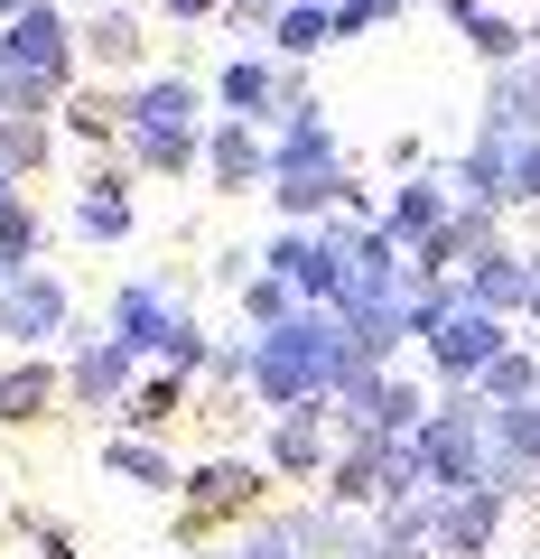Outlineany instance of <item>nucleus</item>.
<instances>
[{
	"instance_id": "obj_1",
	"label": "nucleus",
	"mask_w": 540,
	"mask_h": 559,
	"mask_svg": "<svg viewBox=\"0 0 540 559\" xmlns=\"http://www.w3.org/2000/svg\"><path fill=\"white\" fill-rule=\"evenodd\" d=\"M345 373H355V355H345V318H336V308H299L289 326L252 336V401H261V419L336 401Z\"/></svg>"
},
{
	"instance_id": "obj_2",
	"label": "nucleus",
	"mask_w": 540,
	"mask_h": 559,
	"mask_svg": "<svg viewBox=\"0 0 540 559\" xmlns=\"http://www.w3.org/2000/svg\"><path fill=\"white\" fill-rule=\"evenodd\" d=\"M271 503H280V476L261 466V448H205V457H187L168 540H178V550H205L215 532H242V522H261Z\"/></svg>"
},
{
	"instance_id": "obj_3",
	"label": "nucleus",
	"mask_w": 540,
	"mask_h": 559,
	"mask_svg": "<svg viewBox=\"0 0 540 559\" xmlns=\"http://www.w3.org/2000/svg\"><path fill=\"white\" fill-rule=\"evenodd\" d=\"M187 308H196V280H187L178 261H141V271H121V280H112V299H103V336H112L121 355L159 364L168 326H178Z\"/></svg>"
},
{
	"instance_id": "obj_4",
	"label": "nucleus",
	"mask_w": 540,
	"mask_h": 559,
	"mask_svg": "<svg viewBox=\"0 0 540 559\" xmlns=\"http://www.w3.org/2000/svg\"><path fill=\"white\" fill-rule=\"evenodd\" d=\"M410 448H420L429 495H466V485H484V466H494V411H484L476 392H439Z\"/></svg>"
},
{
	"instance_id": "obj_5",
	"label": "nucleus",
	"mask_w": 540,
	"mask_h": 559,
	"mask_svg": "<svg viewBox=\"0 0 540 559\" xmlns=\"http://www.w3.org/2000/svg\"><path fill=\"white\" fill-rule=\"evenodd\" d=\"M0 66L10 75H47L57 94H75L84 75V10L75 0H28L20 20H0Z\"/></svg>"
},
{
	"instance_id": "obj_6",
	"label": "nucleus",
	"mask_w": 540,
	"mask_h": 559,
	"mask_svg": "<svg viewBox=\"0 0 540 559\" xmlns=\"http://www.w3.org/2000/svg\"><path fill=\"white\" fill-rule=\"evenodd\" d=\"M205 94H215L224 121H271L289 112V103H317V84H308V66H280L271 47H224L215 66H205Z\"/></svg>"
},
{
	"instance_id": "obj_7",
	"label": "nucleus",
	"mask_w": 540,
	"mask_h": 559,
	"mask_svg": "<svg viewBox=\"0 0 540 559\" xmlns=\"http://www.w3.org/2000/svg\"><path fill=\"white\" fill-rule=\"evenodd\" d=\"M65 411L94 419V429H121V401H131V382H141V355H121L112 336H103V318H75V336H65Z\"/></svg>"
},
{
	"instance_id": "obj_8",
	"label": "nucleus",
	"mask_w": 540,
	"mask_h": 559,
	"mask_svg": "<svg viewBox=\"0 0 540 559\" xmlns=\"http://www.w3.org/2000/svg\"><path fill=\"white\" fill-rule=\"evenodd\" d=\"M75 280L57 271V261H28L20 280H10V299H0V345L10 355H65V336H75Z\"/></svg>"
},
{
	"instance_id": "obj_9",
	"label": "nucleus",
	"mask_w": 540,
	"mask_h": 559,
	"mask_svg": "<svg viewBox=\"0 0 540 559\" xmlns=\"http://www.w3.org/2000/svg\"><path fill=\"white\" fill-rule=\"evenodd\" d=\"M345 429H336V401H317V411H271L261 419V466L280 485H299V495H317L326 466H336Z\"/></svg>"
},
{
	"instance_id": "obj_10",
	"label": "nucleus",
	"mask_w": 540,
	"mask_h": 559,
	"mask_svg": "<svg viewBox=\"0 0 540 559\" xmlns=\"http://www.w3.org/2000/svg\"><path fill=\"white\" fill-rule=\"evenodd\" d=\"M65 234L94 242V252H121V242H141V178H131V159H94V168L75 178Z\"/></svg>"
},
{
	"instance_id": "obj_11",
	"label": "nucleus",
	"mask_w": 540,
	"mask_h": 559,
	"mask_svg": "<svg viewBox=\"0 0 540 559\" xmlns=\"http://www.w3.org/2000/svg\"><path fill=\"white\" fill-rule=\"evenodd\" d=\"M513 336H521V326H513V318H494V308H457V318H447L439 336L420 345V364H429V382H439V392H476L484 364H494Z\"/></svg>"
},
{
	"instance_id": "obj_12",
	"label": "nucleus",
	"mask_w": 540,
	"mask_h": 559,
	"mask_svg": "<svg viewBox=\"0 0 540 559\" xmlns=\"http://www.w3.org/2000/svg\"><path fill=\"white\" fill-rule=\"evenodd\" d=\"M205 121H215V94L196 66H149L121 84V131H205Z\"/></svg>"
},
{
	"instance_id": "obj_13",
	"label": "nucleus",
	"mask_w": 540,
	"mask_h": 559,
	"mask_svg": "<svg viewBox=\"0 0 540 559\" xmlns=\"http://www.w3.org/2000/svg\"><path fill=\"white\" fill-rule=\"evenodd\" d=\"M503 522H513V503H503L494 485L429 495V550H439V559H494L503 550Z\"/></svg>"
},
{
	"instance_id": "obj_14",
	"label": "nucleus",
	"mask_w": 540,
	"mask_h": 559,
	"mask_svg": "<svg viewBox=\"0 0 540 559\" xmlns=\"http://www.w3.org/2000/svg\"><path fill=\"white\" fill-rule=\"evenodd\" d=\"M149 20L141 10H131V0H94V10H84V75L94 84H131V75H149Z\"/></svg>"
},
{
	"instance_id": "obj_15",
	"label": "nucleus",
	"mask_w": 540,
	"mask_h": 559,
	"mask_svg": "<svg viewBox=\"0 0 540 559\" xmlns=\"http://www.w3.org/2000/svg\"><path fill=\"white\" fill-rule=\"evenodd\" d=\"M205 197H271V131L261 121H205Z\"/></svg>"
},
{
	"instance_id": "obj_16",
	"label": "nucleus",
	"mask_w": 540,
	"mask_h": 559,
	"mask_svg": "<svg viewBox=\"0 0 540 559\" xmlns=\"http://www.w3.org/2000/svg\"><path fill=\"white\" fill-rule=\"evenodd\" d=\"M57 411H65V364L0 345V429H10V439H38Z\"/></svg>"
},
{
	"instance_id": "obj_17",
	"label": "nucleus",
	"mask_w": 540,
	"mask_h": 559,
	"mask_svg": "<svg viewBox=\"0 0 540 559\" xmlns=\"http://www.w3.org/2000/svg\"><path fill=\"white\" fill-rule=\"evenodd\" d=\"M94 466L121 485V495H149V503H178V485H187V457L168 439H141V429H103Z\"/></svg>"
},
{
	"instance_id": "obj_18",
	"label": "nucleus",
	"mask_w": 540,
	"mask_h": 559,
	"mask_svg": "<svg viewBox=\"0 0 540 559\" xmlns=\"http://www.w3.org/2000/svg\"><path fill=\"white\" fill-rule=\"evenodd\" d=\"M447 215H457V187H447V168H420V178H392V187H382V234H392L400 252L439 242Z\"/></svg>"
},
{
	"instance_id": "obj_19",
	"label": "nucleus",
	"mask_w": 540,
	"mask_h": 559,
	"mask_svg": "<svg viewBox=\"0 0 540 559\" xmlns=\"http://www.w3.org/2000/svg\"><path fill=\"white\" fill-rule=\"evenodd\" d=\"M289 522H299L308 559H382L373 513H345V503H326V495H289Z\"/></svg>"
},
{
	"instance_id": "obj_20",
	"label": "nucleus",
	"mask_w": 540,
	"mask_h": 559,
	"mask_svg": "<svg viewBox=\"0 0 540 559\" xmlns=\"http://www.w3.org/2000/svg\"><path fill=\"white\" fill-rule=\"evenodd\" d=\"M476 131H484V140H503V150L540 140V66H494V75H484Z\"/></svg>"
},
{
	"instance_id": "obj_21",
	"label": "nucleus",
	"mask_w": 540,
	"mask_h": 559,
	"mask_svg": "<svg viewBox=\"0 0 540 559\" xmlns=\"http://www.w3.org/2000/svg\"><path fill=\"white\" fill-rule=\"evenodd\" d=\"M466 308H494V318L521 326V289H531V242H494V252L466 261Z\"/></svg>"
},
{
	"instance_id": "obj_22",
	"label": "nucleus",
	"mask_w": 540,
	"mask_h": 559,
	"mask_svg": "<svg viewBox=\"0 0 540 559\" xmlns=\"http://www.w3.org/2000/svg\"><path fill=\"white\" fill-rule=\"evenodd\" d=\"M187 411H196V382L168 373V364H141V382H131V401H121V429H141V439H168Z\"/></svg>"
},
{
	"instance_id": "obj_23",
	"label": "nucleus",
	"mask_w": 540,
	"mask_h": 559,
	"mask_svg": "<svg viewBox=\"0 0 540 559\" xmlns=\"http://www.w3.org/2000/svg\"><path fill=\"white\" fill-rule=\"evenodd\" d=\"M57 131H65V150L112 159L121 150V84H75V94L57 103Z\"/></svg>"
},
{
	"instance_id": "obj_24",
	"label": "nucleus",
	"mask_w": 540,
	"mask_h": 559,
	"mask_svg": "<svg viewBox=\"0 0 540 559\" xmlns=\"http://www.w3.org/2000/svg\"><path fill=\"white\" fill-rule=\"evenodd\" d=\"M447 187H457V205H503V215H513V150L476 131L457 159H447Z\"/></svg>"
},
{
	"instance_id": "obj_25",
	"label": "nucleus",
	"mask_w": 540,
	"mask_h": 559,
	"mask_svg": "<svg viewBox=\"0 0 540 559\" xmlns=\"http://www.w3.org/2000/svg\"><path fill=\"white\" fill-rule=\"evenodd\" d=\"M57 150H65L57 121H38V112H0V178L38 187L47 168H57Z\"/></svg>"
},
{
	"instance_id": "obj_26",
	"label": "nucleus",
	"mask_w": 540,
	"mask_h": 559,
	"mask_svg": "<svg viewBox=\"0 0 540 559\" xmlns=\"http://www.w3.org/2000/svg\"><path fill=\"white\" fill-rule=\"evenodd\" d=\"M261 47H271L280 66H317L326 47H336V0H289L280 20H271V38H261Z\"/></svg>"
},
{
	"instance_id": "obj_27",
	"label": "nucleus",
	"mask_w": 540,
	"mask_h": 559,
	"mask_svg": "<svg viewBox=\"0 0 540 559\" xmlns=\"http://www.w3.org/2000/svg\"><path fill=\"white\" fill-rule=\"evenodd\" d=\"M466 57L494 75V66H521L531 57V10H503V0H484L476 20H466Z\"/></svg>"
},
{
	"instance_id": "obj_28",
	"label": "nucleus",
	"mask_w": 540,
	"mask_h": 559,
	"mask_svg": "<svg viewBox=\"0 0 540 559\" xmlns=\"http://www.w3.org/2000/svg\"><path fill=\"white\" fill-rule=\"evenodd\" d=\"M429 382L420 373H382L373 382V419H363V439H420V419H429Z\"/></svg>"
},
{
	"instance_id": "obj_29",
	"label": "nucleus",
	"mask_w": 540,
	"mask_h": 559,
	"mask_svg": "<svg viewBox=\"0 0 540 559\" xmlns=\"http://www.w3.org/2000/svg\"><path fill=\"white\" fill-rule=\"evenodd\" d=\"M476 401H484V411H503V401H540V336H531V326H521V336L503 345L494 364H484Z\"/></svg>"
},
{
	"instance_id": "obj_30",
	"label": "nucleus",
	"mask_w": 540,
	"mask_h": 559,
	"mask_svg": "<svg viewBox=\"0 0 540 559\" xmlns=\"http://www.w3.org/2000/svg\"><path fill=\"white\" fill-rule=\"evenodd\" d=\"M0 252L20 261V271H28V261H47V252H57V215H47V205L28 197V187H20L10 205H0Z\"/></svg>"
},
{
	"instance_id": "obj_31",
	"label": "nucleus",
	"mask_w": 540,
	"mask_h": 559,
	"mask_svg": "<svg viewBox=\"0 0 540 559\" xmlns=\"http://www.w3.org/2000/svg\"><path fill=\"white\" fill-rule=\"evenodd\" d=\"M233 308H242V326H252V336H271V326H289V318H299V289H289V280L280 271H252V280H242V289H233Z\"/></svg>"
},
{
	"instance_id": "obj_32",
	"label": "nucleus",
	"mask_w": 540,
	"mask_h": 559,
	"mask_svg": "<svg viewBox=\"0 0 540 559\" xmlns=\"http://www.w3.org/2000/svg\"><path fill=\"white\" fill-rule=\"evenodd\" d=\"M10 532H20L28 559H84V532H75L65 513H47V503H20V513H10Z\"/></svg>"
},
{
	"instance_id": "obj_33",
	"label": "nucleus",
	"mask_w": 540,
	"mask_h": 559,
	"mask_svg": "<svg viewBox=\"0 0 540 559\" xmlns=\"http://www.w3.org/2000/svg\"><path fill=\"white\" fill-rule=\"evenodd\" d=\"M233 559H308V550H299V522H289V503H271L261 522H242V532H233Z\"/></svg>"
},
{
	"instance_id": "obj_34",
	"label": "nucleus",
	"mask_w": 540,
	"mask_h": 559,
	"mask_svg": "<svg viewBox=\"0 0 540 559\" xmlns=\"http://www.w3.org/2000/svg\"><path fill=\"white\" fill-rule=\"evenodd\" d=\"M429 0H336V47L373 38V28H400V20H420Z\"/></svg>"
},
{
	"instance_id": "obj_35",
	"label": "nucleus",
	"mask_w": 540,
	"mask_h": 559,
	"mask_svg": "<svg viewBox=\"0 0 540 559\" xmlns=\"http://www.w3.org/2000/svg\"><path fill=\"white\" fill-rule=\"evenodd\" d=\"M205 355H215V326H205V308H187V318L168 326L159 364H168V373H187V382H196V373H205Z\"/></svg>"
},
{
	"instance_id": "obj_36",
	"label": "nucleus",
	"mask_w": 540,
	"mask_h": 559,
	"mask_svg": "<svg viewBox=\"0 0 540 559\" xmlns=\"http://www.w3.org/2000/svg\"><path fill=\"white\" fill-rule=\"evenodd\" d=\"M280 10H289V0H224V38H233V47H261Z\"/></svg>"
},
{
	"instance_id": "obj_37",
	"label": "nucleus",
	"mask_w": 540,
	"mask_h": 559,
	"mask_svg": "<svg viewBox=\"0 0 540 559\" xmlns=\"http://www.w3.org/2000/svg\"><path fill=\"white\" fill-rule=\"evenodd\" d=\"M252 271H261V242H224V252L205 261V280H215V289H242Z\"/></svg>"
},
{
	"instance_id": "obj_38",
	"label": "nucleus",
	"mask_w": 540,
	"mask_h": 559,
	"mask_svg": "<svg viewBox=\"0 0 540 559\" xmlns=\"http://www.w3.org/2000/svg\"><path fill=\"white\" fill-rule=\"evenodd\" d=\"M513 215H540V140L513 150Z\"/></svg>"
},
{
	"instance_id": "obj_39",
	"label": "nucleus",
	"mask_w": 540,
	"mask_h": 559,
	"mask_svg": "<svg viewBox=\"0 0 540 559\" xmlns=\"http://www.w3.org/2000/svg\"><path fill=\"white\" fill-rule=\"evenodd\" d=\"M382 168H392V178H420V168H429V140L420 131H392V140H382Z\"/></svg>"
},
{
	"instance_id": "obj_40",
	"label": "nucleus",
	"mask_w": 540,
	"mask_h": 559,
	"mask_svg": "<svg viewBox=\"0 0 540 559\" xmlns=\"http://www.w3.org/2000/svg\"><path fill=\"white\" fill-rule=\"evenodd\" d=\"M159 20L196 38V28H224V0H159Z\"/></svg>"
},
{
	"instance_id": "obj_41",
	"label": "nucleus",
	"mask_w": 540,
	"mask_h": 559,
	"mask_svg": "<svg viewBox=\"0 0 540 559\" xmlns=\"http://www.w3.org/2000/svg\"><path fill=\"white\" fill-rule=\"evenodd\" d=\"M521 326L540 336V242H531V289H521Z\"/></svg>"
},
{
	"instance_id": "obj_42",
	"label": "nucleus",
	"mask_w": 540,
	"mask_h": 559,
	"mask_svg": "<svg viewBox=\"0 0 540 559\" xmlns=\"http://www.w3.org/2000/svg\"><path fill=\"white\" fill-rule=\"evenodd\" d=\"M429 10H439V20H447V28H457V38H466V20H476L484 0H429Z\"/></svg>"
},
{
	"instance_id": "obj_43",
	"label": "nucleus",
	"mask_w": 540,
	"mask_h": 559,
	"mask_svg": "<svg viewBox=\"0 0 540 559\" xmlns=\"http://www.w3.org/2000/svg\"><path fill=\"white\" fill-rule=\"evenodd\" d=\"M10 280H20V261H10V252H0V299H10Z\"/></svg>"
},
{
	"instance_id": "obj_44",
	"label": "nucleus",
	"mask_w": 540,
	"mask_h": 559,
	"mask_svg": "<svg viewBox=\"0 0 540 559\" xmlns=\"http://www.w3.org/2000/svg\"><path fill=\"white\" fill-rule=\"evenodd\" d=\"M178 559H233V550H215V540H205V550H178Z\"/></svg>"
},
{
	"instance_id": "obj_45",
	"label": "nucleus",
	"mask_w": 540,
	"mask_h": 559,
	"mask_svg": "<svg viewBox=\"0 0 540 559\" xmlns=\"http://www.w3.org/2000/svg\"><path fill=\"white\" fill-rule=\"evenodd\" d=\"M521 66H540V10H531V57H521Z\"/></svg>"
},
{
	"instance_id": "obj_46",
	"label": "nucleus",
	"mask_w": 540,
	"mask_h": 559,
	"mask_svg": "<svg viewBox=\"0 0 540 559\" xmlns=\"http://www.w3.org/2000/svg\"><path fill=\"white\" fill-rule=\"evenodd\" d=\"M20 10H28V0H0V20H20Z\"/></svg>"
},
{
	"instance_id": "obj_47",
	"label": "nucleus",
	"mask_w": 540,
	"mask_h": 559,
	"mask_svg": "<svg viewBox=\"0 0 540 559\" xmlns=\"http://www.w3.org/2000/svg\"><path fill=\"white\" fill-rule=\"evenodd\" d=\"M10 197H20V178H0V205H10Z\"/></svg>"
},
{
	"instance_id": "obj_48",
	"label": "nucleus",
	"mask_w": 540,
	"mask_h": 559,
	"mask_svg": "<svg viewBox=\"0 0 540 559\" xmlns=\"http://www.w3.org/2000/svg\"><path fill=\"white\" fill-rule=\"evenodd\" d=\"M531 522H540V485H531Z\"/></svg>"
},
{
	"instance_id": "obj_49",
	"label": "nucleus",
	"mask_w": 540,
	"mask_h": 559,
	"mask_svg": "<svg viewBox=\"0 0 540 559\" xmlns=\"http://www.w3.org/2000/svg\"><path fill=\"white\" fill-rule=\"evenodd\" d=\"M0 532H10V503H0Z\"/></svg>"
},
{
	"instance_id": "obj_50",
	"label": "nucleus",
	"mask_w": 540,
	"mask_h": 559,
	"mask_svg": "<svg viewBox=\"0 0 540 559\" xmlns=\"http://www.w3.org/2000/svg\"><path fill=\"white\" fill-rule=\"evenodd\" d=\"M531 559H540V540H531Z\"/></svg>"
}]
</instances>
